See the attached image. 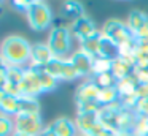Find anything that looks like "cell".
Segmentation results:
<instances>
[{"label":"cell","instance_id":"obj_19","mask_svg":"<svg viewBox=\"0 0 148 136\" xmlns=\"http://www.w3.org/2000/svg\"><path fill=\"white\" fill-rule=\"evenodd\" d=\"M137 87H138V81H137V78H135L134 74L121 79V81H118V84H116V90H118L119 97L135 93V92H137Z\"/></svg>","mask_w":148,"mask_h":136},{"label":"cell","instance_id":"obj_2","mask_svg":"<svg viewBox=\"0 0 148 136\" xmlns=\"http://www.w3.org/2000/svg\"><path fill=\"white\" fill-rule=\"evenodd\" d=\"M72 43L73 35L69 24H56L49 28L46 44L49 46L56 59H69L72 54Z\"/></svg>","mask_w":148,"mask_h":136},{"label":"cell","instance_id":"obj_21","mask_svg":"<svg viewBox=\"0 0 148 136\" xmlns=\"http://www.w3.org/2000/svg\"><path fill=\"white\" fill-rule=\"evenodd\" d=\"M78 78H80V74L77 73L75 66L70 63V60L64 59L61 66V73H59V81H75Z\"/></svg>","mask_w":148,"mask_h":136},{"label":"cell","instance_id":"obj_11","mask_svg":"<svg viewBox=\"0 0 148 136\" xmlns=\"http://www.w3.org/2000/svg\"><path fill=\"white\" fill-rule=\"evenodd\" d=\"M49 128L54 131L56 136H77L78 135V128H77L75 120L65 116L54 119L49 123Z\"/></svg>","mask_w":148,"mask_h":136},{"label":"cell","instance_id":"obj_34","mask_svg":"<svg viewBox=\"0 0 148 136\" xmlns=\"http://www.w3.org/2000/svg\"><path fill=\"white\" fill-rule=\"evenodd\" d=\"M11 136H29V135H24V133H21V131H14Z\"/></svg>","mask_w":148,"mask_h":136},{"label":"cell","instance_id":"obj_26","mask_svg":"<svg viewBox=\"0 0 148 136\" xmlns=\"http://www.w3.org/2000/svg\"><path fill=\"white\" fill-rule=\"evenodd\" d=\"M134 136H148V116L145 114H137L134 128H132Z\"/></svg>","mask_w":148,"mask_h":136},{"label":"cell","instance_id":"obj_31","mask_svg":"<svg viewBox=\"0 0 148 136\" xmlns=\"http://www.w3.org/2000/svg\"><path fill=\"white\" fill-rule=\"evenodd\" d=\"M134 111L137 114H145V116H148V98H140Z\"/></svg>","mask_w":148,"mask_h":136},{"label":"cell","instance_id":"obj_23","mask_svg":"<svg viewBox=\"0 0 148 136\" xmlns=\"http://www.w3.org/2000/svg\"><path fill=\"white\" fill-rule=\"evenodd\" d=\"M115 101H119V93L115 89H100L99 92V103L102 106H108V104L115 103Z\"/></svg>","mask_w":148,"mask_h":136},{"label":"cell","instance_id":"obj_1","mask_svg":"<svg viewBox=\"0 0 148 136\" xmlns=\"http://www.w3.org/2000/svg\"><path fill=\"white\" fill-rule=\"evenodd\" d=\"M32 44L23 35H8L0 43V55L8 65L29 66Z\"/></svg>","mask_w":148,"mask_h":136},{"label":"cell","instance_id":"obj_4","mask_svg":"<svg viewBox=\"0 0 148 136\" xmlns=\"http://www.w3.org/2000/svg\"><path fill=\"white\" fill-rule=\"evenodd\" d=\"M100 33L105 35L108 40H112L113 43L118 44V46H121V44H124V43H129V41H135L134 33H132L131 28L127 27V24L119 21V19H115V18L105 21L103 27L100 28Z\"/></svg>","mask_w":148,"mask_h":136},{"label":"cell","instance_id":"obj_9","mask_svg":"<svg viewBox=\"0 0 148 136\" xmlns=\"http://www.w3.org/2000/svg\"><path fill=\"white\" fill-rule=\"evenodd\" d=\"M54 59L51 49L46 43H35L32 44V54H30V62L29 66L32 68H45L51 60Z\"/></svg>","mask_w":148,"mask_h":136},{"label":"cell","instance_id":"obj_30","mask_svg":"<svg viewBox=\"0 0 148 136\" xmlns=\"http://www.w3.org/2000/svg\"><path fill=\"white\" fill-rule=\"evenodd\" d=\"M7 73H8V63L0 55V87H3L7 84Z\"/></svg>","mask_w":148,"mask_h":136},{"label":"cell","instance_id":"obj_35","mask_svg":"<svg viewBox=\"0 0 148 136\" xmlns=\"http://www.w3.org/2000/svg\"><path fill=\"white\" fill-rule=\"evenodd\" d=\"M77 136H92V135H89V133H83V131H78Z\"/></svg>","mask_w":148,"mask_h":136},{"label":"cell","instance_id":"obj_13","mask_svg":"<svg viewBox=\"0 0 148 136\" xmlns=\"http://www.w3.org/2000/svg\"><path fill=\"white\" fill-rule=\"evenodd\" d=\"M97 57H102V59L107 60H115L119 57V49H118V44H115L112 40L105 37V35L100 33V47H99V55Z\"/></svg>","mask_w":148,"mask_h":136},{"label":"cell","instance_id":"obj_20","mask_svg":"<svg viewBox=\"0 0 148 136\" xmlns=\"http://www.w3.org/2000/svg\"><path fill=\"white\" fill-rule=\"evenodd\" d=\"M99 47H100V33L96 35V37H92V38H88V40H84V41L80 43V49L83 51V52L89 54V55L94 57V59L99 55Z\"/></svg>","mask_w":148,"mask_h":136},{"label":"cell","instance_id":"obj_33","mask_svg":"<svg viewBox=\"0 0 148 136\" xmlns=\"http://www.w3.org/2000/svg\"><path fill=\"white\" fill-rule=\"evenodd\" d=\"M40 136H56V135H54V131H53V130L49 128V125H48V127H45V130L42 131V135H40Z\"/></svg>","mask_w":148,"mask_h":136},{"label":"cell","instance_id":"obj_24","mask_svg":"<svg viewBox=\"0 0 148 136\" xmlns=\"http://www.w3.org/2000/svg\"><path fill=\"white\" fill-rule=\"evenodd\" d=\"M14 131H16L14 117L0 114V136H11Z\"/></svg>","mask_w":148,"mask_h":136},{"label":"cell","instance_id":"obj_16","mask_svg":"<svg viewBox=\"0 0 148 136\" xmlns=\"http://www.w3.org/2000/svg\"><path fill=\"white\" fill-rule=\"evenodd\" d=\"M147 22H148V14L147 13L140 11V9H132V11L129 13V16H127L126 24H127L129 28H131L132 33H135V32H137L138 28L143 27Z\"/></svg>","mask_w":148,"mask_h":136},{"label":"cell","instance_id":"obj_29","mask_svg":"<svg viewBox=\"0 0 148 136\" xmlns=\"http://www.w3.org/2000/svg\"><path fill=\"white\" fill-rule=\"evenodd\" d=\"M132 74L137 78L138 84H145L148 85V68H135Z\"/></svg>","mask_w":148,"mask_h":136},{"label":"cell","instance_id":"obj_10","mask_svg":"<svg viewBox=\"0 0 148 136\" xmlns=\"http://www.w3.org/2000/svg\"><path fill=\"white\" fill-rule=\"evenodd\" d=\"M99 85L94 82L92 78L83 79L78 84L77 92H75V103L78 101H99Z\"/></svg>","mask_w":148,"mask_h":136},{"label":"cell","instance_id":"obj_17","mask_svg":"<svg viewBox=\"0 0 148 136\" xmlns=\"http://www.w3.org/2000/svg\"><path fill=\"white\" fill-rule=\"evenodd\" d=\"M18 114H40V101H38V98H35V97H19Z\"/></svg>","mask_w":148,"mask_h":136},{"label":"cell","instance_id":"obj_18","mask_svg":"<svg viewBox=\"0 0 148 136\" xmlns=\"http://www.w3.org/2000/svg\"><path fill=\"white\" fill-rule=\"evenodd\" d=\"M18 108H19V97L5 93V97L0 101V114L14 117L18 114Z\"/></svg>","mask_w":148,"mask_h":136},{"label":"cell","instance_id":"obj_7","mask_svg":"<svg viewBox=\"0 0 148 136\" xmlns=\"http://www.w3.org/2000/svg\"><path fill=\"white\" fill-rule=\"evenodd\" d=\"M70 32L73 35V40H77L78 43H81V41L88 40V38H92V37L100 33V30L96 27L94 21L86 14H83L81 18H78L77 21L72 22Z\"/></svg>","mask_w":148,"mask_h":136},{"label":"cell","instance_id":"obj_28","mask_svg":"<svg viewBox=\"0 0 148 136\" xmlns=\"http://www.w3.org/2000/svg\"><path fill=\"white\" fill-rule=\"evenodd\" d=\"M94 82L99 85V89H115L118 84V79L112 74V73H105V74H100L92 78Z\"/></svg>","mask_w":148,"mask_h":136},{"label":"cell","instance_id":"obj_5","mask_svg":"<svg viewBox=\"0 0 148 136\" xmlns=\"http://www.w3.org/2000/svg\"><path fill=\"white\" fill-rule=\"evenodd\" d=\"M16 131H21L29 136H40L45 130V123L40 114H18L14 116Z\"/></svg>","mask_w":148,"mask_h":136},{"label":"cell","instance_id":"obj_6","mask_svg":"<svg viewBox=\"0 0 148 136\" xmlns=\"http://www.w3.org/2000/svg\"><path fill=\"white\" fill-rule=\"evenodd\" d=\"M19 93L21 97H35L43 93L42 84H40V76H38V68H32V66H26L24 71V78L19 82Z\"/></svg>","mask_w":148,"mask_h":136},{"label":"cell","instance_id":"obj_25","mask_svg":"<svg viewBox=\"0 0 148 136\" xmlns=\"http://www.w3.org/2000/svg\"><path fill=\"white\" fill-rule=\"evenodd\" d=\"M26 66H16V65H8V73H7V82L14 85H19V82L24 78Z\"/></svg>","mask_w":148,"mask_h":136},{"label":"cell","instance_id":"obj_15","mask_svg":"<svg viewBox=\"0 0 148 136\" xmlns=\"http://www.w3.org/2000/svg\"><path fill=\"white\" fill-rule=\"evenodd\" d=\"M135 119H137V112L134 109H126V108H123L121 112H119L118 131H132Z\"/></svg>","mask_w":148,"mask_h":136},{"label":"cell","instance_id":"obj_36","mask_svg":"<svg viewBox=\"0 0 148 136\" xmlns=\"http://www.w3.org/2000/svg\"><path fill=\"white\" fill-rule=\"evenodd\" d=\"M2 13H3V6H2V3H0V18H2Z\"/></svg>","mask_w":148,"mask_h":136},{"label":"cell","instance_id":"obj_3","mask_svg":"<svg viewBox=\"0 0 148 136\" xmlns=\"http://www.w3.org/2000/svg\"><path fill=\"white\" fill-rule=\"evenodd\" d=\"M24 14H26L29 27L35 32L46 30L48 27H51L53 21H54V14H53L51 6L46 2H42V0L32 2Z\"/></svg>","mask_w":148,"mask_h":136},{"label":"cell","instance_id":"obj_32","mask_svg":"<svg viewBox=\"0 0 148 136\" xmlns=\"http://www.w3.org/2000/svg\"><path fill=\"white\" fill-rule=\"evenodd\" d=\"M30 3L32 2H29V0H14L11 5H13V8H16L18 11H23V13H26L27 11V8L30 6Z\"/></svg>","mask_w":148,"mask_h":136},{"label":"cell","instance_id":"obj_22","mask_svg":"<svg viewBox=\"0 0 148 136\" xmlns=\"http://www.w3.org/2000/svg\"><path fill=\"white\" fill-rule=\"evenodd\" d=\"M38 76H40V84H42L43 93H45V92H51V90H54V89L58 87L59 81L54 78V76L49 74L48 71H45L43 68L38 70Z\"/></svg>","mask_w":148,"mask_h":136},{"label":"cell","instance_id":"obj_8","mask_svg":"<svg viewBox=\"0 0 148 136\" xmlns=\"http://www.w3.org/2000/svg\"><path fill=\"white\" fill-rule=\"evenodd\" d=\"M70 63L75 66L77 73L80 74V78L88 79V78H92V65H94V57H91L89 54L83 52V51L78 47L77 51L70 54L69 57Z\"/></svg>","mask_w":148,"mask_h":136},{"label":"cell","instance_id":"obj_14","mask_svg":"<svg viewBox=\"0 0 148 136\" xmlns=\"http://www.w3.org/2000/svg\"><path fill=\"white\" fill-rule=\"evenodd\" d=\"M61 13H62V18L67 19L69 25H70L73 21H77L78 18H81L84 14V8L80 2H65L61 6Z\"/></svg>","mask_w":148,"mask_h":136},{"label":"cell","instance_id":"obj_12","mask_svg":"<svg viewBox=\"0 0 148 136\" xmlns=\"http://www.w3.org/2000/svg\"><path fill=\"white\" fill-rule=\"evenodd\" d=\"M134 70H135L134 63H131L129 60L123 59V57H118V59H115L112 62V70H110V73H112L118 81H121V79L131 76L132 73H134Z\"/></svg>","mask_w":148,"mask_h":136},{"label":"cell","instance_id":"obj_27","mask_svg":"<svg viewBox=\"0 0 148 136\" xmlns=\"http://www.w3.org/2000/svg\"><path fill=\"white\" fill-rule=\"evenodd\" d=\"M112 70V60L102 59V57H96L94 59V65H92V78L100 74H105V73H110Z\"/></svg>","mask_w":148,"mask_h":136}]
</instances>
